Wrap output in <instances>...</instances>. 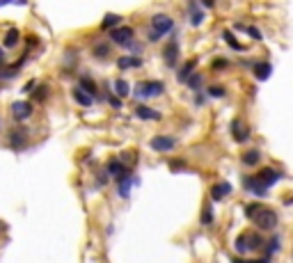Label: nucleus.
Returning a JSON list of instances; mask_svg holds the SVG:
<instances>
[{
	"instance_id": "40",
	"label": "nucleus",
	"mask_w": 293,
	"mask_h": 263,
	"mask_svg": "<svg viewBox=\"0 0 293 263\" xmlns=\"http://www.w3.org/2000/svg\"><path fill=\"white\" fill-rule=\"evenodd\" d=\"M183 165H186L183 160H172V163H170V167H172V172H179Z\"/></svg>"
},
{
	"instance_id": "12",
	"label": "nucleus",
	"mask_w": 293,
	"mask_h": 263,
	"mask_svg": "<svg viewBox=\"0 0 293 263\" xmlns=\"http://www.w3.org/2000/svg\"><path fill=\"white\" fill-rule=\"evenodd\" d=\"M188 21L193 28H200L204 23V12H202L200 2H188Z\"/></svg>"
},
{
	"instance_id": "41",
	"label": "nucleus",
	"mask_w": 293,
	"mask_h": 263,
	"mask_svg": "<svg viewBox=\"0 0 293 263\" xmlns=\"http://www.w3.org/2000/svg\"><path fill=\"white\" fill-rule=\"evenodd\" d=\"M229 62L227 59H213V69H222V66H227Z\"/></svg>"
},
{
	"instance_id": "8",
	"label": "nucleus",
	"mask_w": 293,
	"mask_h": 263,
	"mask_svg": "<svg viewBox=\"0 0 293 263\" xmlns=\"http://www.w3.org/2000/svg\"><path fill=\"white\" fill-rule=\"evenodd\" d=\"M106 174L108 176H113L115 181H121V178L131 176V170H128V165H124L119 158H110L106 163Z\"/></svg>"
},
{
	"instance_id": "21",
	"label": "nucleus",
	"mask_w": 293,
	"mask_h": 263,
	"mask_svg": "<svg viewBox=\"0 0 293 263\" xmlns=\"http://www.w3.org/2000/svg\"><path fill=\"white\" fill-rule=\"evenodd\" d=\"M252 71H254V78L257 80H268L270 73H273V64H270V62H257Z\"/></svg>"
},
{
	"instance_id": "30",
	"label": "nucleus",
	"mask_w": 293,
	"mask_h": 263,
	"mask_svg": "<svg viewBox=\"0 0 293 263\" xmlns=\"http://www.w3.org/2000/svg\"><path fill=\"white\" fill-rule=\"evenodd\" d=\"M186 85L190 87L193 92H200V87L204 85V73H202V71H195L193 76L188 78V83H186Z\"/></svg>"
},
{
	"instance_id": "37",
	"label": "nucleus",
	"mask_w": 293,
	"mask_h": 263,
	"mask_svg": "<svg viewBox=\"0 0 293 263\" xmlns=\"http://www.w3.org/2000/svg\"><path fill=\"white\" fill-rule=\"evenodd\" d=\"M247 32L252 34V39H257V41H261L264 37H261V30L259 28H254V26H247Z\"/></svg>"
},
{
	"instance_id": "22",
	"label": "nucleus",
	"mask_w": 293,
	"mask_h": 263,
	"mask_svg": "<svg viewBox=\"0 0 293 263\" xmlns=\"http://www.w3.org/2000/svg\"><path fill=\"white\" fill-rule=\"evenodd\" d=\"M195 66H197V59H188L186 64L181 66L179 69V73H176V80H179V83H183V85H186L188 83V78H190V76H193L195 73Z\"/></svg>"
},
{
	"instance_id": "23",
	"label": "nucleus",
	"mask_w": 293,
	"mask_h": 263,
	"mask_svg": "<svg viewBox=\"0 0 293 263\" xmlns=\"http://www.w3.org/2000/svg\"><path fill=\"white\" fill-rule=\"evenodd\" d=\"M280 247H282V240H280V236L275 234V236H270V238L266 240V247H264V257L273 259V254H275V252H280Z\"/></svg>"
},
{
	"instance_id": "47",
	"label": "nucleus",
	"mask_w": 293,
	"mask_h": 263,
	"mask_svg": "<svg viewBox=\"0 0 293 263\" xmlns=\"http://www.w3.org/2000/svg\"><path fill=\"white\" fill-rule=\"evenodd\" d=\"M0 128H2V119H0Z\"/></svg>"
},
{
	"instance_id": "28",
	"label": "nucleus",
	"mask_w": 293,
	"mask_h": 263,
	"mask_svg": "<svg viewBox=\"0 0 293 263\" xmlns=\"http://www.w3.org/2000/svg\"><path fill=\"white\" fill-rule=\"evenodd\" d=\"M213 206H211V202H206L204 204V208H202V215H200V222H202V227H211L213 224Z\"/></svg>"
},
{
	"instance_id": "26",
	"label": "nucleus",
	"mask_w": 293,
	"mask_h": 263,
	"mask_svg": "<svg viewBox=\"0 0 293 263\" xmlns=\"http://www.w3.org/2000/svg\"><path fill=\"white\" fill-rule=\"evenodd\" d=\"M92 55L96 59H108V55H110V41H96L92 46Z\"/></svg>"
},
{
	"instance_id": "39",
	"label": "nucleus",
	"mask_w": 293,
	"mask_h": 263,
	"mask_svg": "<svg viewBox=\"0 0 293 263\" xmlns=\"http://www.w3.org/2000/svg\"><path fill=\"white\" fill-rule=\"evenodd\" d=\"M7 66V51L0 46V69H5Z\"/></svg>"
},
{
	"instance_id": "27",
	"label": "nucleus",
	"mask_w": 293,
	"mask_h": 263,
	"mask_svg": "<svg viewBox=\"0 0 293 263\" xmlns=\"http://www.w3.org/2000/svg\"><path fill=\"white\" fill-rule=\"evenodd\" d=\"M240 160H243V165H247V167H254V165L261 160V151L259 149H247V151L240 156Z\"/></svg>"
},
{
	"instance_id": "17",
	"label": "nucleus",
	"mask_w": 293,
	"mask_h": 263,
	"mask_svg": "<svg viewBox=\"0 0 293 263\" xmlns=\"http://www.w3.org/2000/svg\"><path fill=\"white\" fill-rule=\"evenodd\" d=\"M135 117L145 119V121H160V112L156 108H149V105H138L135 108Z\"/></svg>"
},
{
	"instance_id": "29",
	"label": "nucleus",
	"mask_w": 293,
	"mask_h": 263,
	"mask_svg": "<svg viewBox=\"0 0 293 263\" xmlns=\"http://www.w3.org/2000/svg\"><path fill=\"white\" fill-rule=\"evenodd\" d=\"M222 37H225L227 46L232 48V51H238V53H243V51H245V46H243V44H240V41L236 39V37H234V34H232V30H222Z\"/></svg>"
},
{
	"instance_id": "11",
	"label": "nucleus",
	"mask_w": 293,
	"mask_h": 263,
	"mask_svg": "<svg viewBox=\"0 0 293 263\" xmlns=\"http://www.w3.org/2000/svg\"><path fill=\"white\" fill-rule=\"evenodd\" d=\"M78 87L85 94H89L94 101L99 99V85H96V80H94L89 73H80V76H78Z\"/></svg>"
},
{
	"instance_id": "38",
	"label": "nucleus",
	"mask_w": 293,
	"mask_h": 263,
	"mask_svg": "<svg viewBox=\"0 0 293 263\" xmlns=\"http://www.w3.org/2000/svg\"><path fill=\"white\" fill-rule=\"evenodd\" d=\"M103 185H108V174L106 172L96 174V188H103Z\"/></svg>"
},
{
	"instance_id": "7",
	"label": "nucleus",
	"mask_w": 293,
	"mask_h": 263,
	"mask_svg": "<svg viewBox=\"0 0 293 263\" xmlns=\"http://www.w3.org/2000/svg\"><path fill=\"white\" fill-rule=\"evenodd\" d=\"M133 39H135V30L131 26H119V28H115L113 32H110V41H113L115 46L126 48Z\"/></svg>"
},
{
	"instance_id": "10",
	"label": "nucleus",
	"mask_w": 293,
	"mask_h": 263,
	"mask_svg": "<svg viewBox=\"0 0 293 263\" xmlns=\"http://www.w3.org/2000/svg\"><path fill=\"white\" fill-rule=\"evenodd\" d=\"M21 41H23V37H21V30L19 28H7L5 32H2V44L0 46L5 48V51H14V48L19 46Z\"/></svg>"
},
{
	"instance_id": "19",
	"label": "nucleus",
	"mask_w": 293,
	"mask_h": 263,
	"mask_svg": "<svg viewBox=\"0 0 293 263\" xmlns=\"http://www.w3.org/2000/svg\"><path fill=\"white\" fill-rule=\"evenodd\" d=\"M266 240H268V238H264L261 234H257V231H254V234H247V250H250V252H257V250L264 252Z\"/></svg>"
},
{
	"instance_id": "18",
	"label": "nucleus",
	"mask_w": 293,
	"mask_h": 263,
	"mask_svg": "<svg viewBox=\"0 0 293 263\" xmlns=\"http://www.w3.org/2000/svg\"><path fill=\"white\" fill-rule=\"evenodd\" d=\"M71 99L76 101V103H78L80 108H92V103H94V99H92V96H89V94H85V92H83V89H80L78 85H76V87H73V89H71Z\"/></svg>"
},
{
	"instance_id": "36",
	"label": "nucleus",
	"mask_w": 293,
	"mask_h": 263,
	"mask_svg": "<svg viewBox=\"0 0 293 263\" xmlns=\"http://www.w3.org/2000/svg\"><path fill=\"white\" fill-rule=\"evenodd\" d=\"M37 85H39L37 80H28L26 85H23V89H21V92H23V94H32V92H34V87H37Z\"/></svg>"
},
{
	"instance_id": "9",
	"label": "nucleus",
	"mask_w": 293,
	"mask_h": 263,
	"mask_svg": "<svg viewBox=\"0 0 293 263\" xmlns=\"http://www.w3.org/2000/svg\"><path fill=\"white\" fill-rule=\"evenodd\" d=\"M149 146L158 153L172 151L174 146H176V138H172V135H153V138L149 140Z\"/></svg>"
},
{
	"instance_id": "3",
	"label": "nucleus",
	"mask_w": 293,
	"mask_h": 263,
	"mask_svg": "<svg viewBox=\"0 0 293 263\" xmlns=\"http://www.w3.org/2000/svg\"><path fill=\"white\" fill-rule=\"evenodd\" d=\"M163 92H165V85L160 80H140L133 87L135 99H153V96H160Z\"/></svg>"
},
{
	"instance_id": "15",
	"label": "nucleus",
	"mask_w": 293,
	"mask_h": 263,
	"mask_svg": "<svg viewBox=\"0 0 293 263\" xmlns=\"http://www.w3.org/2000/svg\"><path fill=\"white\" fill-rule=\"evenodd\" d=\"M229 195H232V183H227V181H220L211 188V202H222Z\"/></svg>"
},
{
	"instance_id": "4",
	"label": "nucleus",
	"mask_w": 293,
	"mask_h": 263,
	"mask_svg": "<svg viewBox=\"0 0 293 263\" xmlns=\"http://www.w3.org/2000/svg\"><path fill=\"white\" fill-rule=\"evenodd\" d=\"M9 115L16 124H26L28 119L34 115V103L28 99H21V101H14L9 103Z\"/></svg>"
},
{
	"instance_id": "32",
	"label": "nucleus",
	"mask_w": 293,
	"mask_h": 263,
	"mask_svg": "<svg viewBox=\"0 0 293 263\" xmlns=\"http://www.w3.org/2000/svg\"><path fill=\"white\" fill-rule=\"evenodd\" d=\"M225 87L222 85H213V87H208V96L211 99H225Z\"/></svg>"
},
{
	"instance_id": "14",
	"label": "nucleus",
	"mask_w": 293,
	"mask_h": 263,
	"mask_svg": "<svg viewBox=\"0 0 293 263\" xmlns=\"http://www.w3.org/2000/svg\"><path fill=\"white\" fill-rule=\"evenodd\" d=\"M232 138L236 140V142H240V145L250 140V131L245 128V124H243L240 119H234L232 121Z\"/></svg>"
},
{
	"instance_id": "2",
	"label": "nucleus",
	"mask_w": 293,
	"mask_h": 263,
	"mask_svg": "<svg viewBox=\"0 0 293 263\" xmlns=\"http://www.w3.org/2000/svg\"><path fill=\"white\" fill-rule=\"evenodd\" d=\"M30 135H32L30 126H26V124L12 126V128L7 131V146H9L12 151H16V153L26 151L28 146H30Z\"/></svg>"
},
{
	"instance_id": "20",
	"label": "nucleus",
	"mask_w": 293,
	"mask_h": 263,
	"mask_svg": "<svg viewBox=\"0 0 293 263\" xmlns=\"http://www.w3.org/2000/svg\"><path fill=\"white\" fill-rule=\"evenodd\" d=\"M113 94L115 96H119V99H126V96H131V85H128V80H124V78H117L113 83Z\"/></svg>"
},
{
	"instance_id": "31",
	"label": "nucleus",
	"mask_w": 293,
	"mask_h": 263,
	"mask_svg": "<svg viewBox=\"0 0 293 263\" xmlns=\"http://www.w3.org/2000/svg\"><path fill=\"white\" fill-rule=\"evenodd\" d=\"M234 247H236V252L238 254H245L247 250V234H240V236H236V240H234Z\"/></svg>"
},
{
	"instance_id": "43",
	"label": "nucleus",
	"mask_w": 293,
	"mask_h": 263,
	"mask_svg": "<svg viewBox=\"0 0 293 263\" xmlns=\"http://www.w3.org/2000/svg\"><path fill=\"white\" fill-rule=\"evenodd\" d=\"M146 37H149V41H151V44H156V41H160V37L156 32H153V30H149V34H146Z\"/></svg>"
},
{
	"instance_id": "45",
	"label": "nucleus",
	"mask_w": 293,
	"mask_h": 263,
	"mask_svg": "<svg viewBox=\"0 0 293 263\" xmlns=\"http://www.w3.org/2000/svg\"><path fill=\"white\" fill-rule=\"evenodd\" d=\"M5 231H7V224L2 222V220H0V234H5Z\"/></svg>"
},
{
	"instance_id": "42",
	"label": "nucleus",
	"mask_w": 293,
	"mask_h": 263,
	"mask_svg": "<svg viewBox=\"0 0 293 263\" xmlns=\"http://www.w3.org/2000/svg\"><path fill=\"white\" fill-rule=\"evenodd\" d=\"M195 103L204 105V103H206V96H204V94H195Z\"/></svg>"
},
{
	"instance_id": "1",
	"label": "nucleus",
	"mask_w": 293,
	"mask_h": 263,
	"mask_svg": "<svg viewBox=\"0 0 293 263\" xmlns=\"http://www.w3.org/2000/svg\"><path fill=\"white\" fill-rule=\"evenodd\" d=\"M245 215L257 224V229L259 231H273L275 227H277V222H280V215H277L273 208L259 204V202L245 206Z\"/></svg>"
},
{
	"instance_id": "16",
	"label": "nucleus",
	"mask_w": 293,
	"mask_h": 263,
	"mask_svg": "<svg viewBox=\"0 0 293 263\" xmlns=\"http://www.w3.org/2000/svg\"><path fill=\"white\" fill-rule=\"evenodd\" d=\"M117 66H119L121 71H126V69H140L142 58H138V55H119L117 58Z\"/></svg>"
},
{
	"instance_id": "13",
	"label": "nucleus",
	"mask_w": 293,
	"mask_h": 263,
	"mask_svg": "<svg viewBox=\"0 0 293 263\" xmlns=\"http://www.w3.org/2000/svg\"><path fill=\"white\" fill-rule=\"evenodd\" d=\"M48 99H51V85H46V83H39V85L34 87V92L30 94V101L37 105L46 103Z\"/></svg>"
},
{
	"instance_id": "33",
	"label": "nucleus",
	"mask_w": 293,
	"mask_h": 263,
	"mask_svg": "<svg viewBox=\"0 0 293 263\" xmlns=\"http://www.w3.org/2000/svg\"><path fill=\"white\" fill-rule=\"evenodd\" d=\"M26 51H30L32 53V48L34 46H39V37H37V34H26Z\"/></svg>"
},
{
	"instance_id": "6",
	"label": "nucleus",
	"mask_w": 293,
	"mask_h": 263,
	"mask_svg": "<svg viewBox=\"0 0 293 263\" xmlns=\"http://www.w3.org/2000/svg\"><path fill=\"white\" fill-rule=\"evenodd\" d=\"M151 30L158 37H165V34L174 32V19L167 16V14H153L151 16Z\"/></svg>"
},
{
	"instance_id": "25",
	"label": "nucleus",
	"mask_w": 293,
	"mask_h": 263,
	"mask_svg": "<svg viewBox=\"0 0 293 263\" xmlns=\"http://www.w3.org/2000/svg\"><path fill=\"white\" fill-rule=\"evenodd\" d=\"M135 185V178L133 176H126L121 178V181H117V192H119L121 199H128V195H131V188Z\"/></svg>"
},
{
	"instance_id": "46",
	"label": "nucleus",
	"mask_w": 293,
	"mask_h": 263,
	"mask_svg": "<svg viewBox=\"0 0 293 263\" xmlns=\"http://www.w3.org/2000/svg\"><path fill=\"white\" fill-rule=\"evenodd\" d=\"M232 263H247V261H243V259H238V257H234Z\"/></svg>"
},
{
	"instance_id": "24",
	"label": "nucleus",
	"mask_w": 293,
	"mask_h": 263,
	"mask_svg": "<svg viewBox=\"0 0 293 263\" xmlns=\"http://www.w3.org/2000/svg\"><path fill=\"white\" fill-rule=\"evenodd\" d=\"M121 26V16L119 14H106L103 16V21H101V30H110L113 32L115 28Z\"/></svg>"
},
{
	"instance_id": "35",
	"label": "nucleus",
	"mask_w": 293,
	"mask_h": 263,
	"mask_svg": "<svg viewBox=\"0 0 293 263\" xmlns=\"http://www.w3.org/2000/svg\"><path fill=\"white\" fill-rule=\"evenodd\" d=\"M76 59H78V55H76V51H67V53H64V64H67V66L76 64Z\"/></svg>"
},
{
	"instance_id": "44",
	"label": "nucleus",
	"mask_w": 293,
	"mask_h": 263,
	"mask_svg": "<svg viewBox=\"0 0 293 263\" xmlns=\"http://www.w3.org/2000/svg\"><path fill=\"white\" fill-rule=\"evenodd\" d=\"M273 259H268V257H261V259H257V261H247V263H270Z\"/></svg>"
},
{
	"instance_id": "34",
	"label": "nucleus",
	"mask_w": 293,
	"mask_h": 263,
	"mask_svg": "<svg viewBox=\"0 0 293 263\" xmlns=\"http://www.w3.org/2000/svg\"><path fill=\"white\" fill-rule=\"evenodd\" d=\"M108 103L113 105L115 110H121V99H119V96H115V94H113V92L108 94Z\"/></svg>"
},
{
	"instance_id": "5",
	"label": "nucleus",
	"mask_w": 293,
	"mask_h": 263,
	"mask_svg": "<svg viewBox=\"0 0 293 263\" xmlns=\"http://www.w3.org/2000/svg\"><path fill=\"white\" fill-rule=\"evenodd\" d=\"M179 55H181V48H179V34L172 32V37L167 39L165 48H163V62H165V66L174 69V66H176V62H179Z\"/></svg>"
}]
</instances>
